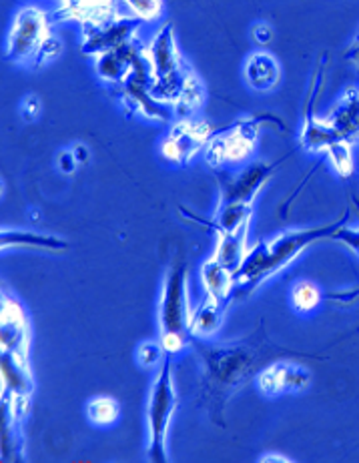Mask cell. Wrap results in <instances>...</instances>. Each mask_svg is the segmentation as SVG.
<instances>
[{"label": "cell", "instance_id": "cell-27", "mask_svg": "<svg viewBox=\"0 0 359 463\" xmlns=\"http://www.w3.org/2000/svg\"><path fill=\"white\" fill-rule=\"evenodd\" d=\"M167 357V351H165L161 341H143L135 351L137 364L145 369H151L163 364V359Z\"/></svg>", "mask_w": 359, "mask_h": 463}, {"label": "cell", "instance_id": "cell-22", "mask_svg": "<svg viewBox=\"0 0 359 463\" xmlns=\"http://www.w3.org/2000/svg\"><path fill=\"white\" fill-rule=\"evenodd\" d=\"M115 6L118 14L139 24L159 23L167 11L165 0H115Z\"/></svg>", "mask_w": 359, "mask_h": 463}, {"label": "cell", "instance_id": "cell-24", "mask_svg": "<svg viewBox=\"0 0 359 463\" xmlns=\"http://www.w3.org/2000/svg\"><path fill=\"white\" fill-rule=\"evenodd\" d=\"M87 420L93 423L95 428H113L115 423L121 420V405L115 400V397L99 395L89 400L87 403Z\"/></svg>", "mask_w": 359, "mask_h": 463}, {"label": "cell", "instance_id": "cell-23", "mask_svg": "<svg viewBox=\"0 0 359 463\" xmlns=\"http://www.w3.org/2000/svg\"><path fill=\"white\" fill-rule=\"evenodd\" d=\"M203 103H205V87L203 82H201V79L195 75V71H191L185 85H183L177 103L173 105L171 110L177 115V118H189V117H197Z\"/></svg>", "mask_w": 359, "mask_h": 463}, {"label": "cell", "instance_id": "cell-18", "mask_svg": "<svg viewBox=\"0 0 359 463\" xmlns=\"http://www.w3.org/2000/svg\"><path fill=\"white\" fill-rule=\"evenodd\" d=\"M199 281L203 285L205 298L227 303L235 295V271L221 265L215 257H209L199 269Z\"/></svg>", "mask_w": 359, "mask_h": 463}, {"label": "cell", "instance_id": "cell-9", "mask_svg": "<svg viewBox=\"0 0 359 463\" xmlns=\"http://www.w3.org/2000/svg\"><path fill=\"white\" fill-rule=\"evenodd\" d=\"M285 159L281 161H250L237 171L221 181V199L219 201H237V203H250L253 205L257 194L261 193L269 179L273 177Z\"/></svg>", "mask_w": 359, "mask_h": 463}, {"label": "cell", "instance_id": "cell-25", "mask_svg": "<svg viewBox=\"0 0 359 463\" xmlns=\"http://www.w3.org/2000/svg\"><path fill=\"white\" fill-rule=\"evenodd\" d=\"M289 299H291V307L299 315H309L319 307L321 301H324V293H321L319 287L313 281L299 279L291 285Z\"/></svg>", "mask_w": 359, "mask_h": 463}, {"label": "cell", "instance_id": "cell-14", "mask_svg": "<svg viewBox=\"0 0 359 463\" xmlns=\"http://www.w3.org/2000/svg\"><path fill=\"white\" fill-rule=\"evenodd\" d=\"M324 117L342 141H359V87L345 89Z\"/></svg>", "mask_w": 359, "mask_h": 463}, {"label": "cell", "instance_id": "cell-13", "mask_svg": "<svg viewBox=\"0 0 359 463\" xmlns=\"http://www.w3.org/2000/svg\"><path fill=\"white\" fill-rule=\"evenodd\" d=\"M117 14L115 0H59L54 21L77 23L80 29H85V26L105 23Z\"/></svg>", "mask_w": 359, "mask_h": 463}, {"label": "cell", "instance_id": "cell-7", "mask_svg": "<svg viewBox=\"0 0 359 463\" xmlns=\"http://www.w3.org/2000/svg\"><path fill=\"white\" fill-rule=\"evenodd\" d=\"M263 117L239 118L223 131H215L205 149V161L213 169H239L251 161L257 138H260Z\"/></svg>", "mask_w": 359, "mask_h": 463}, {"label": "cell", "instance_id": "cell-30", "mask_svg": "<svg viewBox=\"0 0 359 463\" xmlns=\"http://www.w3.org/2000/svg\"><path fill=\"white\" fill-rule=\"evenodd\" d=\"M80 166L79 159L75 156V153H72L71 146H67V149H61L59 155H57V169L62 173V175H72Z\"/></svg>", "mask_w": 359, "mask_h": 463}, {"label": "cell", "instance_id": "cell-16", "mask_svg": "<svg viewBox=\"0 0 359 463\" xmlns=\"http://www.w3.org/2000/svg\"><path fill=\"white\" fill-rule=\"evenodd\" d=\"M243 79L247 87L257 92H269L279 87L281 64L267 51H255L245 59Z\"/></svg>", "mask_w": 359, "mask_h": 463}, {"label": "cell", "instance_id": "cell-32", "mask_svg": "<svg viewBox=\"0 0 359 463\" xmlns=\"http://www.w3.org/2000/svg\"><path fill=\"white\" fill-rule=\"evenodd\" d=\"M345 59H347L349 64H352V67L355 69L357 77H359V31H357V34L354 36V41L349 43V46H347Z\"/></svg>", "mask_w": 359, "mask_h": 463}, {"label": "cell", "instance_id": "cell-1", "mask_svg": "<svg viewBox=\"0 0 359 463\" xmlns=\"http://www.w3.org/2000/svg\"><path fill=\"white\" fill-rule=\"evenodd\" d=\"M349 211H344L335 221L316 227L288 229L267 241H260L247 251L241 267L235 273V298H250L263 283L296 261L311 245L321 241H337L339 229L347 223Z\"/></svg>", "mask_w": 359, "mask_h": 463}, {"label": "cell", "instance_id": "cell-31", "mask_svg": "<svg viewBox=\"0 0 359 463\" xmlns=\"http://www.w3.org/2000/svg\"><path fill=\"white\" fill-rule=\"evenodd\" d=\"M250 34H251V41L257 44V46H267L269 44L271 41H273V26L269 24V23H265V21H260V23H255L253 26H251V31H250Z\"/></svg>", "mask_w": 359, "mask_h": 463}, {"label": "cell", "instance_id": "cell-11", "mask_svg": "<svg viewBox=\"0 0 359 463\" xmlns=\"http://www.w3.org/2000/svg\"><path fill=\"white\" fill-rule=\"evenodd\" d=\"M141 24L131 21V18L117 14L109 21L93 24V26H85L82 31V51L89 54L90 59L97 57L100 52L113 51L123 46L127 43H133L137 33H139Z\"/></svg>", "mask_w": 359, "mask_h": 463}, {"label": "cell", "instance_id": "cell-8", "mask_svg": "<svg viewBox=\"0 0 359 463\" xmlns=\"http://www.w3.org/2000/svg\"><path fill=\"white\" fill-rule=\"evenodd\" d=\"M215 128L203 118H177L161 138L159 155L169 165H189L199 153H205Z\"/></svg>", "mask_w": 359, "mask_h": 463}, {"label": "cell", "instance_id": "cell-5", "mask_svg": "<svg viewBox=\"0 0 359 463\" xmlns=\"http://www.w3.org/2000/svg\"><path fill=\"white\" fill-rule=\"evenodd\" d=\"M179 405L177 385L173 375V359L167 355L156 369L153 379L149 403H146V458L155 463H167L169 428Z\"/></svg>", "mask_w": 359, "mask_h": 463}, {"label": "cell", "instance_id": "cell-17", "mask_svg": "<svg viewBox=\"0 0 359 463\" xmlns=\"http://www.w3.org/2000/svg\"><path fill=\"white\" fill-rule=\"evenodd\" d=\"M0 245H3V251H6V249H33V251L57 255L69 251V243L62 237L41 233V231L33 229H3Z\"/></svg>", "mask_w": 359, "mask_h": 463}, {"label": "cell", "instance_id": "cell-2", "mask_svg": "<svg viewBox=\"0 0 359 463\" xmlns=\"http://www.w3.org/2000/svg\"><path fill=\"white\" fill-rule=\"evenodd\" d=\"M203 369V400L211 405V415L221 418L225 402L251 375L257 354L245 344L199 345Z\"/></svg>", "mask_w": 359, "mask_h": 463}, {"label": "cell", "instance_id": "cell-3", "mask_svg": "<svg viewBox=\"0 0 359 463\" xmlns=\"http://www.w3.org/2000/svg\"><path fill=\"white\" fill-rule=\"evenodd\" d=\"M145 57L151 72V97L156 103L173 109L193 69L179 51L171 23H165L155 31L149 44L145 46Z\"/></svg>", "mask_w": 359, "mask_h": 463}, {"label": "cell", "instance_id": "cell-10", "mask_svg": "<svg viewBox=\"0 0 359 463\" xmlns=\"http://www.w3.org/2000/svg\"><path fill=\"white\" fill-rule=\"evenodd\" d=\"M0 351L29 359L31 354V323L24 305L14 295L3 293L0 307Z\"/></svg>", "mask_w": 359, "mask_h": 463}, {"label": "cell", "instance_id": "cell-34", "mask_svg": "<svg viewBox=\"0 0 359 463\" xmlns=\"http://www.w3.org/2000/svg\"><path fill=\"white\" fill-rule=\"evenodd\" d=\"M260 461H291V459L279 456V453H265V456L260 458Z\"/></svg>", "mask_w": 359, "mask_h": 463}, {"label": "cell", "instance_id": "cell-20", "mask_svg": "<svg viewBox=\"0 0 359 463\" xmlns=\"http://www.w3.org/2000/svg\"><path fill=\"white\" fill-rule=\"evenodd\" d=\"M215 235H217V243H215V251L211 257H215L221 265H225L227 269L237 273L247 251H250V241H247L250 239V229L239 231V233H223V231H219Z\"/></svg>", "mask_w": 359, "mask_h": 463}, {"label": "cell", "instance_id": "cell-21", "mask_svg": "<svg viewBox=\"0 0 359 463\" xmlns=\"http://www.w3.org/2000/svg\"><path fill=\"white\" fill-rule=\"evenodd\" d=\"M251 213L253 205H250V203L219 201L211 225H213L215 233H219V231H223V233H239V231L250 229Z\"/></svg>", "mask_w": 359, "mask_h": 463}, {"label": "cell", "instance_id": "cell-26", "mask_svg": "<svg viewBox=\"0 0 359 463\" xmlns=\"http://www.w3.org/2000/svg\"><path fill=\"white\" fill-rule=\"evenodd\" d=\"M329 161L331 169H334L335 175H339L342 179H349L355 171V163H354V145L347 141H339L337 145L331 146V149L324 155Z\"/></svg>", "mask_w": 359, "mask_h": 463}, {"label": "cell", "instance_id": "cell-12", "mask_svg": "<svg viewBox=\"0 0 359 463\" xmlns=\"http://www.w3.org/2000/svg\"><path fill=\"white\" fill-rule=\"evenodd\" d=\"M257 389L265 397H279L288 393L306 392L311 383V373L307 367L291 361H278L265 367L255 379Z\"/></svg>", "mask_w": 359, "mask_h": 463}, {"label": "cell", "instance_id": "cell-15", "mask_svg": "<svg viewBox=\"0 0 359 463\" xmlns=\"http://www.w3.org/2000/svg\"><path fill=\"white\" fill-rule=\"evenodd\" d=\"M0 367H3V372H0V377H3V397H6V400H31L34 379L29 359L5 354L3 351Z\"/></svg>", "mask_w": 359, "mask_h": 463}, {"label": "cell", "instance_id": "cell-28", "mask_svg": "<svg viewBox=\"0 0 359 463\" xmlns=\"http://www.w3.org/2000/svg\"><path fill=\"white\" fill-rule=\"evenodd\" d=\"M62 52V41L59 34H51L47 41H44V44L41 46L39 54H36V59L33 62L34 69H41V67H47V64H51L54 59H59Z\"/></svg>", "mask_w": 359, "mask_h": 463}, {"label": "cell", "instance_id": "cell-4", "mask_svg": "<svg viewBox=\"0 0 359 463\" xmlns=\"http://www.w3.org/2000/svg\"><path fill=\"white\" fill-rule=\"evenodd\" d=\"M189 293H187V263L175 257L165 273L163 287L156 305L159 341L167 355H177L187 345L189 333Z\"/></svg>", "mask_w": 359, "mask_h": 463}, {"label": "cell", "instance_id": "cell-6", "mask_svg": "<svg viewBox=\"0 0 359 463\" xmlns=\"http://www.w3.org/2000/svg\"><path fill=\"white\" fill-rule=\"evenodd\" d=\"M54 23V16L41 5L31 3L18 8L6 33V59L23 67H33L41 46L52 34Z\"/></svg>", "mask_w": 359, "mask_h": 463}, {"label": "cell", "instance_id": "cell-29", "mask_svg": "<svg viewBox=\"0 0 359 463\" xmlns=\"http://www.w3.org/2000/svg\"><path fill=\"white\" fill-rule=\"evenodd\" d=\"M41 113H43L41 99L36 95H26L21 103V117L26 120V123H34V120L41 117Z\"/></svg>", "mask_w": 359, "mask_h": 463}, {"label": "cell", "instance_id": "cell-33", "mask_svg": "<svg viewBox=\"0 0 359 463\" xmlns=\"http://www.w3.org/2000/svg\"><path fill=\"white\" fill-rule=\"evenodd\" d=\"M71 149H72V153H75V156H77L80 165H85V163L90 159V151H89V146H85L82 143L72 145Z\"/></svg>", "mask_w": 359, "mask_h": 463}, {"label": "cell", "instance_id": "cell-19", "mask_svg": "<svg viewBox=\"0 0 359 463\" xmlns=\"http://www.w3.org/2000/svg\"><path fill=\"white\" fill-rule=\"evenodd\" d=\"M225 303L205 298L189 315V335L197 339H213L223 326Z\"/></svg>", "mask_w": 359, "mask_h": 463}]
</instances>
